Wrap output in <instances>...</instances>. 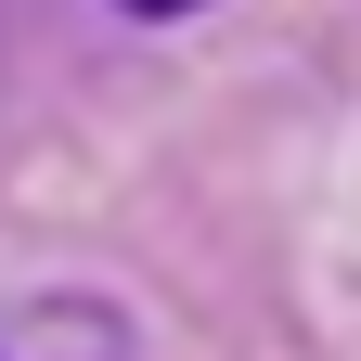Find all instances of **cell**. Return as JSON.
Segmentation results:
<instances>
[{
	"instance_id": "2",
	"label": "cell",
	"mask_w": 361,
	"mask_h": 361,
	"mask_svg": "<svg viewBox=\"0 0 361 361\" xmlns=\"http://www.w3.org/2000/svg\"><path fill=\"white\" fill-rule=\"evenodd\" d=\"M116 13H142V26H180V13H207V0H116Z\"/></svg>"
},
{
	"instance_id": "1",
	"label": "cell",
	"mask_w": 361,
	"mask_h": 361,
	"mask_svg": "<svg viewBox=\"0 0 361 361\" xmlns=\"http://www.w3.org/2000/svg\"><path fill=\"white\" fill-rule=\"evenodd\" d=\"M0 361H142L116 297H26L0 310Z\"/></svg>"
}]
</instances>
